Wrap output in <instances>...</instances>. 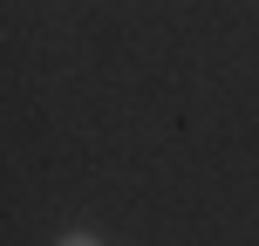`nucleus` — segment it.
<instances>
[{"mask_svg":"<svg viewBox=\"0 0 259 246\" xmlns=\"http://www.w3.org/2000/svg\"><path fill=\"white\" fill-rule=\"evenodd\" d=\"M62 246H103V239H96V233H68Z\"/></svg>","mask_w":259,"mask_h":246,"instance_id":"nucleus-1","label":"nucleus"}]
</instances>
